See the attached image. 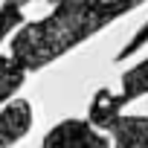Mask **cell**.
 I'll use <instances>...</instances> for the list:
<instances>
[{
  "instance_id": "cell-5",
  "label": "cell",
  "mask_w": 148,
  "mask_h": 148,
  "mask_svg": "<svg viewBox=\"0 0 148 148\" xmlns=\"http://www.w3.org/2000/svg\"><path fill=\"white\" fill-rule=\"evenodd\" d=\"M125 90H128V96H134V93H148V61L125 76Z\"/></svg>"
},
{
  "instance_id": "cell-3",
  "label": "cell",
  "mask_w": 148,
  "mask_h": 148,
  "mask_svg": "<svg viewBox=\"0 0 148 148\" xmlns=\"http://www.w3.org/2000/svg\"><path fill=\"white\" fill-rule=\"evenodd\" d=\"M23 67L15 58H0V102L9 99L21 84H23Z\"/></svg>"
},
{
  "instance_id": "cell-1",
  "label": "cell",
  "mask_w": 148,
  "mask_h": 148,
  "mask_svg": "<svg viewBox=\"0 0 148 148\" xmlns=\"http://www.w3.org/2000/svg\"><path fill=\"white\" fill-rule=\"evenodd\" d=\"M108 21L113 18L102 12L93 0H58L49 18L18 32L12 41V58L23 70H38L61 52L73 49L79 41L99 32Z\"/></svg>"
},
{
  "instance_id": "cell-2",
  "label": "cell",
  "mask_w": 148,
  "mask_h": 148,
  "mask_svg": "<svg viewBox=\"0 0 148 148\" xmlns=\"http://www.w3.org/2000/svg\"><path fill=\"white\" fill-rule=\"evenodd\" d=\"M108 128L122 148H148V119H110Z\"/></svg>"
},
{
  "instance_id": "cell-4",
  "label": "cell",
  "mask_w": 148,
  "mask_h": 148,
  "mask_svg": "<svg viewBox=\"0 0 148 148\" xmlns=\"http://www.w3.org/2000/svg\"><path fill=\"white\" fill-rule=\"evenodd\" d=\"M26 3H32V0H6L3 3V12H0V41H3V35L9 29H15L21 23V9Z\"/></svg>"
}]
</instances>
